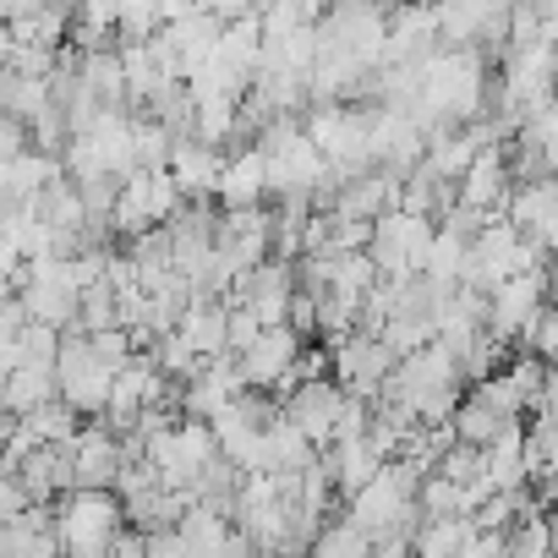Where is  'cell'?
I'll return each instance as SVG.
<instances>
[{
    "label": "cell",
    "instance_id": "1",
    "mask_svg": "<svg viewBox=\"0 0 558 558\" xmlns=\"http://www.w3.org/2000/svg\"><path fill=\"white\" fill-rule=\"evenodd\" d=\"M487 105V61L471 45H438L422 66V88H416V121L427 132L438 126H465L476 121Z\"/></svg>",
    "mask_w": 558,
    "mask_h": 558
},
{
    "label": "cell",
    "instance_id": "2",
    "mask_svg": "<svg viewBox=\"0 0 558 558\" xmlns=\"http://www.w3.org/2000/svg\"><path fill=\"white\" fill-rule=\"evenodd\" d=\"M460 384H471L460 351L444 345V340H433V345H422V351H411V356L395 362V373L384 378V395L373 405H400L416 422H449L454 405L465 400Z\"/></svg>",
    "mask_w": 558,
    "mask_h": 558
},
{
    "label": "cell",
    "instance_id": "3",
    "mask_svg": "<svg viewBox=\"0 0 558 558\" xmlns=\"http://www.w3.org/2000/svg\"><path fill=\"white\" fill-rule=\"evenodd\" d=\"M268 148V181H274V197H302L313 203L329 181V154L313 143V132L302 126V116H274L257 137Z\"/></svg>",
    "mask_w": 558,
    "mask_h": 558
},
{
    "label": "cell",
    "instance_id": "4",
    "mask_svg": "<svg viewBox=\"0 0 558 558\" xmlns=\"http://www.w3.org/2000/svg\"><path fill=\"white\" fill-rule=\"evenodd\" d=\"M126 520L132 514H126V498L116 487H72L56 504V525H61L66 558H105V553H116Z\"/></svg>",
    "mask_w": 558,
    "mask_h": 558
},
{
    "label": "cell",
    "instance_id": "5",
    "mask_svg": "<svg viewBox=\"0 0 558 558\" xmlns=\"http://www.w3.org/2000/svg\"><path fill=\"white\" fill-rule=\"evenodd\" d=\"M143 444H148V460L159 465V476H165L170 487H197V476L225 454L214 422H208V416H186V411H181L175 422L154 427Z\"/></svg>",
    "mask_w": 558,
    "mask_h": 558
},
{
    "label": "cell",
    "instance_id": "6",
    "mask_svg": "<svg viewBox=\"0 0 558 558\" xmlns=\"http://www.w3.org/2000/svg\"><path fill=\"white\" fill-rule=\"evenodd\" d=\"M56 373H61V400L72 411H83V416H105L110 411V395H116V373L121 367L110 356H99V345H94L88 329H66V345H61Z\"/></svg>",
    "mask_w": 558,
    "mask_h": 558
},
{
    "label": "cell",
    "instance_id": "7",
    "mask_svg": "<svg viewBox=\"0 0 558 558\" xmlns=\"http://www.w3.org/2000/svg\"><path fill=\"white\" fill-rule=\"evenodd\" d=\"M553 302V274H547V257L509 274L498 291H487V329L509 345V340H531L542 307Z\"/></svg>",
    "mask_w": 558,
    "mask_h": 558
},
{
    "label": "cell",
    "instance_id": "8",
    "mask_svg": "<svg viewBox=\"0 0 558 558\" xmlns=\"http://www.w3.org/2000/svg\"><path fill=\"white\" fill-rule=\"evenodd\" d=\"M345 400H351V389L329 373V378H307V384H296V389H291L286 400H279V405L291 411V422H302V427H307V438H313L318 449H329V444L340 438Z\"/></svg>",
    "mask_w": 558,
    "mask_h": 558
},
{
    "label": "cell",
    "instance_id": "9",
    "mask_svg": "<svg viewBox=\"0 0 558 558\" xmlns=\"http://www.w3.org/2000/svg\"><path fill=\"white\" fill-rule=\"evenodd\" d=\"M302 351H307V335H302L296 324H268V329H263L235 362H241V373H246L252 389H274L279 378L296 367Z\"/></svg>",
    "mask_w": 558,
    "mask_h": 558
},
{
    "label": "cell",
    "instance_id": "10",
    "mask_svg": "<svg viewBox=\"0 0 558 558\" xmlns=\"http://www.w3.org/2000/svg\"><path fill=\"white\" fill-rule=\"evenodd\" d=\"M274 197V181H268V148L257 137H246L241 148L225 154V175H219V203L225 208H252Z\"/></svg>",
    "mask_w": 558,
    "mask_h": 558
},
{
    "label": "cell",
    "instance_id": "11",
    "mask_svg": "<svg viewBox=\"0 0 558 558\" xmlns=\"http://www.w3.org/2000/svg\"><path fill=\"white\" fill-rule=\"evenodd\" d=\"M509 154L498 148V143H487L476 159H471V170L460 175V186H454V203H465V208H476V214H504V203H509Z\"/></svg>",
    "mask_w": 558,
    "mask_h": 558
},
{
    "label": "cell",
    "instance_id": "12",
    "mask_svg": "<svg viewBox=\"0 0 558 558\" xmlns=\"http://www.w3.org/2000/svg\"><path fill=\"white\" fill-rule=\"evenodd\" d=\"M170 170H175V181L186 186L192 203H214L219 197V175H225V148L203 143L197 132H181L175 154H170Z\"/></svg>",
    "mask_w": 558,
    "mask_h": 558
},
{
    "label": "cell",
    "instance_id": "13",
    "mask_svg": "<svg viewBox=\"0 0 558 558\" xmlns=\"http://www.w3.org/2000/svg\"><path fill=\"white\" fill-rule=\"evenodd\" d=\"M56 553H66L56 504H28V514L0 520V558H56Z\"/></svg>",
    "mask_w": 558,
    "mask_h": 558
},
{
    "label": "cell",
    "instance_id": "14",
    "mask_svg": "<svg viewBox=\"0 0 558 558\" xmlns=\"http://www.w3.org/2000/svg\"><path fill=\"white\" fill-rule=\"evenodd\" d=\"M66 449L77 465V487H116L126 465V438H116V427H83Z\"/></svg>",
    "mask_w": 558,
    "mask_h": 558
},
{
    "label": "cell",
    "instance_id": "15",
    "mask_svg": "<svg viewBox=\"0 0 558 558\" xmlns=\"http://www.w3.org/2000/svg\"><path fill=\"white\" fill-rule=\"evenodd\" d=\"M56 395H61V373H56V362H45V356H23V362L7 373L0 405H7V416H23V411H34V405H45V400H56Z\"/></svg>",
    "mask_w": 558,
    "mask_h": 558
},
{
    "label": "cell",
    "instance_id": "16",
    "mask_svg": "<svg viewBox=\"0 0 558 558\" xmlns=\"http://www.w3.org/2000/svg\"><path fill=\"white\" fill-rule=\"evenodd\" d=\"M159 219H154V170L148 165H137L126 181H121V192H116V208H110V235H143V230H154Z\"/></svg>",
    "mask_w": 558,
    "mask_h": 558
},
{
    "label": "cell",
    "instance_id": "17",
    "mask_svg": "<svg viewBox=\"0 0 558 558\" xmlns=\"http://www.w3.org/2000/svg\"><path fill=\"white\" fill-rule=\"evenodd\" d=\"M324 460H329V471H335V487L351 498L362 482L378 476V465H384L389 454L373 444V433H356V438H340L335 449H324Z\"/></svg>",
    "mask_w": 558,
    "mask_h": 558
},
{
    "label": "cell",
    "instance_id": "18",
    "mask_svg": "<svg viewBox=\"0 0 558 558\" xmlns=\"http://www.w3.org/2000/svg\"><path fill=\"white\" fill-rule=\"evenodd\" d=\"M17 422H23V427H28L39 444H72V438L83 433V422H88V416H83V411H72V405L56 395V400H45V405L23 411Z\"/></svg>",
    "mask_w": 558,
    "mask_h": 558
},
{
    "label": "cell",
    "instance_id": "19",
    "mask_svg": "<svg viewBox=\"0 0 558 558\" xmlns=\"http://www.w3.org/2000/svg\"><path fill=\"white\" fill-rule=\"evenodd\" d=\"M449 422H454V433H460L465 444H482V449H487V444H493V438H498V433H504V427L514 422V416L493 411V405H487V400H482V395L471 389V395H465V400L454 405V416H449Z\"/></svg>",
    "mask_w": 558,
    "mask_h": 558
},
{
    "label": "cell",
    "instance_id": "20",
    "mask_svg": "<svg viewBox=\"0 0 558 558\" xmlns=\"http://www.w3.org/2000/svg\"><path fill=\"white\" fill-rule=\"evenodd\" d=\"M307 547H313V553H340V558L351 553V558H356V553H373L378 542H373V531H367V525H356L351 514H340V520L318 525V536H313Z\"/></svg>",
    "mask_w": 558,
    "mask_h": 558
},
{
    "label": "cell",
    "instance_id": "21",
    "mask_svg": "<svg viewBox=\"0 0 558 558\" xmlns=\"http://www.w3.org/2000/svg\"><path fill=\"white\" fill-rule=\"evenodd\" d=\"M509 553H553V520L536 514V504L514 520V531H509Z\"/></svg>",
    "mask_w": 558,
    "mask_h": 558
},
{
    "label": "cell",
    "instance_id": "22",
    "mask_svg": "<svg viewBox=\"0 0 558 558\" xmlns=\"http://www.w3.org/2000/svg\"><path fill=\"white\" fill-rule=\"evenodd\" d=\"M547 367H558V302H547L542 307V318H536V329H531V340H525Z\"/></svg>",
    "mask_w": 558,
    "mask_h": 558
},
{
    "label": "cell",
    "instance_id": "23",
    "mask_svg": "<svg viewBox=\"0 0 558 558\" xmlns=\"http://www.w3.org/2000/svg\"><path fill=\"white\" fill-rule=\"evenodd\" d=\"M203 12H214L219 23H235V17H246V12H257V0H197Z\"/></svg>",
    "mask_w": 558,
    "mask_h": 558
},
{
    "label": "cell",
    "instance_id": "24",
    "mask_svg": "<svg viewBox=\"0 0 558 558\" xmlns=\"http://www.w3.org/2000/svg\"><path fill=\"white\" fill-rule=\"evenodd\" d=\"M504 7H514V0H504Z\"/></svg>",
    "mask_w": 558,
    "mask_h": 558
}]
</instances>
